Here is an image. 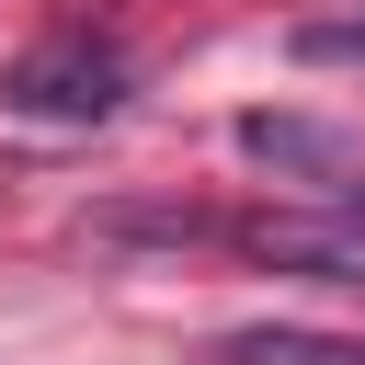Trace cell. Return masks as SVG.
<instances>
[{"label":"cell","mask_w":365,"mask_h":365,"mask_svg":"<svg viewBox=\"0 0 365 365\" xmlns=\"http://www.w3.org/2000/svg\"><path fill=\"white\" fill-rule=\"evenodd\" d=\"M228 365H365V342H331V331H228Z\"/></svg>","instance_id":"2"},{"label":"cell","mask_w":365,"mask_h":365,"mask_svg":"<svg viewBox=\"0 0 365 365\" xmlns=\"http://www.w3.org/2000/svg\"><path fill=\"white\" fill-rule=\"evenodd\" d=\"M342 228H365V182H342Z\"/></svg>","instance_id":"4"},{"label":"cell","mask_w":365,"mask_h":365,"mask_svg":"<svg viewBox=\"0 0 365 365\" xmlns=\"http://www.w3.org/2000/svg\"><path fill=\"white\" fill-rule=\"evenodd\" d=\"M0 103L34 114V125H103V114L125 103V57L68 23V34H46V46H23V57L0 68Z\"/></svg>","instance_id":"1"},{"label":"cell","mask_w":365,"mask_h":365,"mask_svg":"<svg viewBox=\"0 0 365 365\" xmlns=\"http://www.w3.org/2000/svg\"><path fill=\"white\" fill-rule=\"evenodd\" d=\"M240 148H251V160H285V171H331V182H342V137H319V125H274V114H251V125H240Z\"/></svg>","instance_id":"3"}]
</instances>
